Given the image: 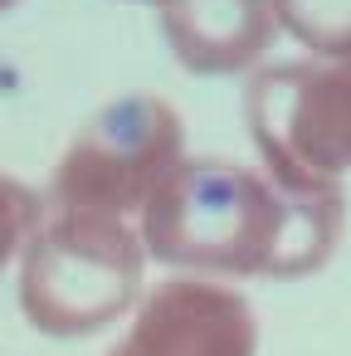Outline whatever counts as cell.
Here are the masks:
<instances>
[{
    "instance_id": "cell-1",
    "label": "cell",
    "mask_w": 351,
    "mask_h": 356,
    "mask_svg": "<svg viewBox=\"0 0 351 356\" xmlns=\"http://www.w3.org/2000/svg\"><path fill=\"white\" fill-rule=\"evenodd\" d=\"M137 220L142 249L156 264L234 278H307L341 244L346 195H297L268 171L234 161H181Z\"/></svg>"
},
{
    "instance_id": "cell-2",
    "label": "cell",
    "mask_w": 351,
    "mask_h": 356,
    "mask_svg": "<svg viewBox=\"0 0 351 356\" xmlns=\"http://www.w3.org/2000/svg\"><path fill=\"white\" fill-rule=\"evenodd\" d=\"M142 264V234L122 215L49 205L20 249V307L44 337L103 332L137 302Z\"/></svg>"
},
{
    "instance_id": "cell-3",
    "label": "cell",
    "mask_w": 351,
    "mask_h": 356,
    "mask_svg": "<svg viewBox=\"0 0 351 356\" xmlns=\"http://www.w3.org/2000/svg\"><path fill=\"white\" fill-rule=\"evenodd\" d=\"M244 122L283 191H341L351 176V54L259 69L244 88Z\"/></svg>"
},
{
    "instance_id": "cell-4",
    "label": "cell",
    "mask_w": 351,
    "mask_h": 356,
    "mask_svg": "<svg viewBox=\"0 0 351 356\" xmlns=\"http://www.w3.org/2000/svg\"><path fill=\"white\" fill-rule=\"evenodd\" d=\"M186 161V127L166 98L132 93L108 103L54 166L49 205L64 210H103V215H142L152 191Z\"/></svg>"
},
{
    "instance_id": "cell-5",
    "label": "cell",
    "mask_w": 351,
    "mask_h": 356,
    "mask_svg": "<svg viewBox=\"0 0 351 356\" xmlns=\"http://www.w3.org/2000/svg\"><path fill=\"white\" fill-rule=\"evenodd\" d=\"M249 298L210 278H171L137 302L127 337L108 356H254Z\"/></svg>"
},
{
    "instance_id": "cell-6",
    "label": "cell",
    "mask_w": 351,
    "mask_h": 356,
    "mask_svg": "<svg viewBox=\"0 0 351 356\" xmlns=\"http://www.w3.org/2000/svg\"><path fill=\"white\" fill-rule=\"evenodd\" d=\"M161 30L190 74H239L268 54L278 25L268 0H166Z\"/></svg>"
},
{
    "instance_id": "cell-7",
    "label": "cell",
    "mask_w": 351,
    "mask_h": 356,
    "mask_svg": "<svg viewBox=\"0 0 351 356\" xmlns=\"http://www.w3.org/2000/svg\"><path fill=\"white\" fill-rule=\"evenodd\" d=\"M273 25L288 30L317 59L351 54V0H268Z\"/></svg>"
},
{
    "instance_id": "cell-8",
    "label": "cell",
    "mask_w": 351,
    "mask_h": 356,
    "mask_svg": "<svg viewBox=\"0 0 351 356\" xmlns=\"http://www.w3.org/2000/svg\"><path fill=\"white\" fill-rule=\"evenodd\" d=\"M40 215H44L40 195H35L25 181H15V176L0 171V268H6V264L25 249V239L35 234Z\"/></svg>"
},
{
    "instance_id": "cell-9",
    "label": "cell",
    "mask_w": 351,
    "mask_h": 356,
    "mask_svg": "<svg viewBox=\"0 0 351 356\" xmlns=\"http://www.w3.org/2000/svg\"><path fill=\"white\" fill-rule=\"evenodd\" d=\"M10 6H15V0H0V15H6V10H10Z\"/></svg>"
},
{
    "instance_id": "cell-10",
    "label": "cell",
    "mask_w": 351,
    "mask_h": 356,
    "mask_svg": "<svg viewBox=\"0 0 351 356\" xmlns=\"http://www.w3.org/2000/svg\"><path fill=\"white\" fill-rule=\"evenodd\" d=\"M147 6H166V0H147Z\"/></svg>"
}]
</instances>
